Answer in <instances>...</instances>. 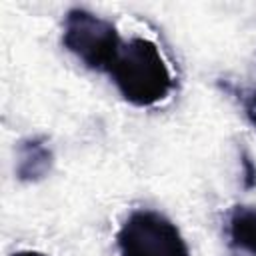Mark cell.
<instances>
[{"label":"cell","mask_w":256,"mask_h":256,"mask_svg":"<svg viewBox=\"0 0 256 256\" xmlns=\"http://www.w3.org/2000/svg\"><path fill=\"white\" fill-rule=\"evenodd\" d=\"M108 72L124 100L140 108L162 102L174 90L172 70L160 48L148 38H132L122 44Z\"/></svg>","instance_id":"6da1fadb"},{"label":"cell","mask_w":256,"mask_h":256,"mask_svg":"<svg viewBox=\"0 0 256 256\" xmlns=\"http://www.w3.org/2000/svg\"><path fill=\"white\" fill-rule=\"evenodd\" d=\"M62 44L92 70H110L122 46L114 24L84 8L68 10Z\"/></svg>","instance_id":"7a4b0ae2"},{"label":"cell","mask_w":256,"mask_h":256,"mask_svg":"<svg viewBox=\"0 0 256 256\" xmlns=\"http://www.w3.org/2000/svg\"><path fill=\"white\" fill-rule=\"evenodd\" d=\"M120 256H190L178 226L156 210L132 212L116 234Z\"/></svg>","instance_id":"3957f363"},{"label":"cell","mask_w":256,"mask_h":256,"mask_svg":"<svg viewBox=\"0 0 256 256\" xmlns=\"http://www.w3.org/2000/svg\"><path fill=\"white\" fill-rule=\"evenodd\" d=\"M52 168V150L42 136L26 138L18 144L16 176L22 182H38Z\"/></svg>","instance_id":"277c9868"},{"label":"cell","mask_w":256,"mask_h":256,"mask_svg":"<svg viewBox=\"0 0 256 256\" xmlns=\"http://www.w3.org/2000/svg\"><path fill=\"white\" fill-rule=\"evenodd\" d=\"M230 242L256 256V208L254 206H234L228 216Z\"/></svg>","instance_id":"5b68a950"},{"label":"cell","mask_w":256,"mask_h":256,"mask_svg":"<svg viewBox=\"0 0 256 256\" xmlns=\"http://www.w3.org/2000/svg\"><path fill=\"white\" fill-rule=\"evenodd\" d=\"M242 184L246 190L256 188V164L252 162L248 152H242Z\"/></svg>","instance_id":"8992f818"},{"label":"cell","mask_w":256,"mask_h":256,"mask_svg":"<svg viewBox=\"0 0 256 256\" xmlns=\"http://www.w3.org/2000/svg\"><path fill=\"white\" fill-rule=\"evenodd\" d=\"M238 98L242 102L246 118L252 126H256V90H238Z\"/></svg>","instance_id":"52a82bcc"},{"label":"cell","mask_w":256,"mask_h":256,"mask_svg":"<svg viewBox=\"0 0 256 256\" xmlns=\"http://www.w3.org/2000/svg\"><path fill=\"white\" fill-rule=\"evenodd\" d=\"M12 256H44V254L42 252H36V250H18Z\"/></svg>","instance_id":"ba28073f"}]
</instances>
